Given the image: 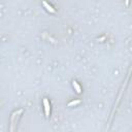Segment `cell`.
<instances>
[{"instance_id":"7a4b0ae2","label":"cell","mask_w":132,"mask_h":132,"mask_svg":"<svg viewBox=\"0 0 132 132\" xmlns=\"http://www.w3.org/2000/svg\"><path fill=\"white\" fill-rule=\"evenodd\" d=\"M43 4L44 5V7H46V8H47V10H49L50 13H55V9H54V7H53L52 5H50L49 3H47V2L43 1Z\"/></svg>"},{"instance_id":"6da1fadb","label":"cell","mask_w":132,"mask_h":132,"mask_svg":"<svg viewBox=\"0 0 132 132\" xmlns=\"http://www.w3.org/2000/svg\"><path fill=\"white\" fill-rule=\"evenodd\" d=\"M43 105H44V111H46V117L49 118L50 117V103L47 98L43 99Z\"/></svg>"},{"instance_id":"277c9868","label":"cell","mask_w":132,"mask_h":132,"mask_svg":"<svg viewBox=\"0 0 132 132\" xmlns=\"http://www.w3.org/2000/svg\"><path fill=\"white\" fill-rule=\"evenodd\" d=\"M81 103V100H73V101H71V102H69L68 103V106H73V105H77V104H80Z\"/></svg>"},{"instance_id":"3957f363","label":"cell","mask_w":132,"mask_h":132,"mask_svg":"<svg viewBox=\"0 0 132 132\" xmlns=\"http://www.w3.org/2000/svg\"><path fill=\"white\" fill-rule=\"evenodd\" d=\"M72 85H73V88L75 89L77 93L80 94L81 92H82V90H81V87H80V85L77 84V82H75V81H73V82H72Z\"/></svg>"}]
</instances>
